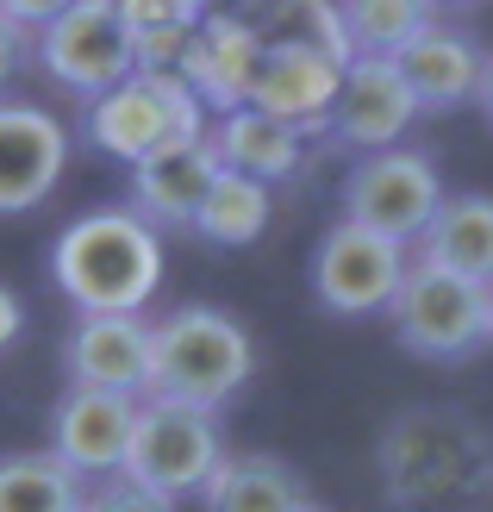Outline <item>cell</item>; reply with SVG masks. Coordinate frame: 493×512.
<instances>
[{
    "mask_svg": "<svg viewBox=\"0 0 493 512\" xmlns=\"http://www.w3.org/2000/svg\"><path fill=\"white\" fill-rule=\"evenodd\" d=\"M50 281L82 306V319H144V300L163 281V238L132 207L82 213L50 244Z\"/></svg>",
    "mask_w": 493,
    "mask_h": 512,
    "instance_id": "obj_1",
    "label": "cell"
},
{
    "mask_svg": "<svg viewBox=\"0 0 493 512\" xmlns=\"http://www.w3.org/2000/svg\"><path fill=\"white\" fill-rule=\"evenodd\" d=\"M250 369H256L250 331L231 313H219V306H175L169 319H157V338H150V400L219 413L250 381Z\"/></svg>",
    "mask_w": 493,
    "mask_h": 512,
    "instance_id": "obj_2",
    "label": "cell"
},
{
    "mask_svg": "<svg viewBox=\"0 0 493 512\" xmlns=\"http://www.w3.org/2000/svg\"><path fill=\"white\" fill-rule=\"evenodd\" d=\"M213 138L206 132V107L194 100V88L181 82V75H132V82H119L113 94L88 100V144L107 150L119 163H150L163 157V150H181V144H200Z\"/></svg>",
    "mask_w": 493,
    "mask_h": 512,
    "instance_id": "obj_3",
    "label": "cell"
},
{
    "mask_svg": "<svg viewBox=\"0 0 493 512\" xmlns=\"http://www.w3.org/2000/svg\"><path fill=\"white\" fill-rule=\"evenodd\" d=\"M219 463H225V438H219L213 413L169 406V400H138L125 481H138L157 500H181V494H206V481L219 475Z\"/></svg>",
    "mask_w": 493,
    "mask_h": 512,
    "instance_id": "obj_4",
    "label": "cell"
},
{
    "mask_svg": "<svg viewBox=\"0 0 493 512\" xmlns=\"http://www.w3.org/2000/svg\"><path fill=\"white\" fill-rule=\"evenodd\" d=\"M387 319H394V338L412 356H425V363H456V356L487 344V288L412 256L406 275H400V294L387 306Z\"/></svg>",
    "mask_w": 493,
    "mask_h": 512,
    "instance_id": "obj_5",
    "label": "cell"
},
{
    "mask_svg": "<svg viewBox=\"0 0 493 512\" xmlns=\"http://www.w3.org/2000/svg\"><path fill=\"white\" fill-rule=\"evenodd\" d=\"M38 50V69L50 75L57 88L100 100L113 94L119 82H132L138 63H132V44H125V19L107 0H75V7H50V19L32 32Z\"/></svg>",
    "mask_w": 493,
    "mask_h": 512,
    "instance_id": "obj_6",
    "label": "cell"
},
{
    "mask_svg": "<svg viewBox=\"0 0 493 512\" xmlns=\"http://www.w3.org/2000/svg\"><path fill=\"white\" fill-rule=\"evenodd\" d=\"M444 207V175L425 150H375L344 175V219L362 232H381L394 244H419L425 225Z\"/></svg>",
    "mask_w": 493,
    "mask_h": 512,
    "instance_id": "obj_7",
    "label": "cell"
},
{
    "mask_svg": "<svg viewBox=\"0 0 493 512\" xmlns=\"http://www.w3.org/2000/svg\"><path fill=\"white\" fill-rule=\"evenodd\" d=\"M406 263H412L406 244L337 219L331 232L319 238V250H313V294H319L325 313L369 319V313H387V306H394Z\"/></svg>",
    "mask_w": 493,
    "mask_h": 512,
    "instance_id": "obj_8",
    "label": "cell"
},
{
    "mask_svg": "<svg viewBox=\"0 0 493 512\" xmlns=\"http://www.w3.org/2000/svg\"><path fill=\"white\" fill-rule=\"evenodd\" d=\"M132 431H138V400H125V394L69 388L57 406H50V456H57L75 481L125 475Z\"/></svg>",
    "mask_w": 493,
    "mask_h": 512,
    "instance_id": "obj_9",
    "label": "cell"
},
{
    "mask_svg": "<svg viewBox=\"0 0 493 512\" xmlns=\"http://www.w3.org/2000/svg\"><path fill=\"white\" fill-rule=\"evenodd\" d=\"M69 169V132L32 100L0 94V213H32Z\"/></svg>",
    "mask_w": 493,
    "mask_h": 512,
    "instance_id": "obj_10",
    "label": "cell"
},
{
    "mask_svg": "<svg viewBox=\"0 0 493 512\" xmlns=\"http://www.w3.org/2000/svg\"><path fill=\"white\" fill-rule=\"evenodd\" d=\"M256 63H263V38L244 13H206L194 44L181 50V82L194 88V100L206 113H244L250 107V82H256Z\"/></svg>",
    "mask_w": 493,
    "mask_h": 512,
    "instance_id": "obj_11",
    "label": "cell"
},
{
    "mask_svg": "<svg viewBox=\"0 0 493 512\" xmlns=\"http://www.w3.org/2000/svg\"><path fill=\"white\" fill-rule=\"evenodd\" d=\"M344 69L350 63L325 57L313 44H263V63H256V82H250V107L281 119V125H300V132H319V125H331Z\"/></svg>",
    "mask_w": 493,
    "mask_h": 512,
    "instance_id": "obj_12",
    "label": "cell"
},
{
    "mask_svg": "<svg viewBox=\"0 0 493 512\" xmlns=\"http://www.w3.org/2000/svg\"><path fill=\"white\" fill-rule=\"evenodd\" d=\"M419 119V100L400 82L394 63L381 57H362L344 69V88H337V107H331V138L375 157V150H394L406 138V125Z\"/></svg>",
    "mask_w": 493,
    "mask_h": 512,
    "instance_id": "obj_13",
    "label": "cell"
},
{
    "mask_svg": "<svg viewBox=\"0 0 493 512\" xmlns=\"http://www.w3.org/2000/svg\"><path fill=\"white\" fill-rule=\"evenodd\" d=\"M150 338H157V325L144 319H75V331L63 338L69 388L125 394V400L150 394Z\"/></svg>",
    "mask_w": 493,
    "mask_h": 512,
    "instance_id": "obj_14",
    "label": "cell"
},
{
    "mask_svg": "<svg viewBox=\"0 0 493 512\" xmlns=\"http://www.w3.org/2000/svg\"><path fill=\"white\" fill-rule=\"evenodd\" d=\"M394 69L412 88V100H419V113H450V107H462V100L481 94L487 50L469 32H456L450 19H431L425 32L394 57Z\"/></svg>",
    "mask_w": 493,
    "mask_h": 512,
    "instance_id": "obj_15",
    "label": "cell"
},
{
    "mask_svg": "<svg viewBox=\"0 0 493 512\" xmlns=\"http://www.w3.org/2000/svg\"><path fill=\"white\" fill-rule=\"evenodd\" d=\"M219 150L213 138L200 144H181V150H163V157H150L132 169V213L157 232V225H194L206 194L219 182Z\"/></svg>",
    "mask_w": 493,
    "mask_h": 512,
    "instance_id": "obj_16",
    "label": "cell"
},
{
    "mask_svg": "<svg viewBox=\"0 0 493 512\" xmlns=\"http://www.w3.org/2000/svg\"><path fill=\"white\" fill-rule=\"evenodd\" d=\"M419 263L493 288V194H444V207L419 238Z\"/></svg>",
    "mask_w": 493,
    "mask_h": 512,
    "instance_id": "obj_17",
    "label": "cell"
},
{
    "mask_svg": "<svg viewBox=\"0 0 493 512\" xmlns=\"http://www.w3.org/2000/svg\"><path fill=\"white\" fill-rule=\"evenodd\" d=\"M306 506H313V494H306L300 469L269 450L225 456L200 494V512H306Z\"/></svg>",
    "mask_w": 493,
    "mask_h": 512,
    "instance_id": "obj_18",
    "label": "cell"
},
{
    "mask_svg": "<svg viewBox=\"0 0 493 512\" xmlns=\"http://www.w3.org/2000/svg\"><path fill=\"white\" fill-rule=\"evenodd\" d=\"M213 150H219V163L231 175H250V182L269 188V182H288V175L300 169L306 132H300V125L269 119V113H256V107H244V113H231V119L213 125Z\"/></svg>",
    "mask_w": 493,
    "mask_h": 512,
    "instance_id": "obj_19",
    "label": "cell"
},
{
    "mask_svg": "<svg viewBox=\"0 0 493 512\" xmlns=\"http://www.w3.org/2000/svg\"><path fill=\"white\" fill-rule=\"evenodd\" d=\"M125 19V44H132V63L144 75H169L181 69V50L200 32V0H150V7H119Z\"/></svg>",
    "mask_w": 493,
    "mask_h": 512,
    "instance_id": "obj_20",
    "label": "cell"
},
{
    "mask_svg": "<svg viewBox=\"0 0 493 512\" xmlns=\"http://www.w3.org/2000/svg\"><path fill=\"white\" fill-rule=\"evenodd\" d=\"M88 488L50 450L0 456V512H82Z\"/></svg>",
    "mask_w": 493,
    "mask_h": 512,
    "instance_id": "obj_21",
    "label": "cell"
},
{
    "mask_svg": "<svg viewBox=\"0 0 493 512\" xmlns=\"http://www.w3.org/2000/svg\"><path fill=\"white\" fill-rule=\"evenodd\" d=\"M269 213H275V194L263 182L219 169V182H213V194H206L194 232L206 244H219V250H238V244H256V238L269 232Z\"/></svg>",
    "mask_w": 493,
    "mask_h": 512,
    "instance_id": "obj_22",
    "label": "cell"
},
{
    "mask_svg": "<svg viewBox=\"0 0 493 512\" xmlns=\"http://www.w3.org/2000/svg\"><path fill=\"white\" fill-rule=\"evenodd\" d=\"M431 19L437 13L431 7H412V0H350V7H337V25H344V44H350V63H362V57L394 63Z\"/></svg>",
    "mask_w": 493,
    "mask_h": 512,
    "instance_id": "obj_23",
    "label": "cell"
},
{
    "mask_svg": "<svg viewBox=\"0 0 493 512\" xmlns=\"http://www.w3.org/2000/svg\"><path fill=\"white\" fill-rule=\"evenodd\" d=\"M50 7H0V88L19 75L25 44H32V25H44Z\"/></svg>",
    "mask_w": 493,
    "mask_h": 512,
    "instance_id": "obj_24",
    "label": "cell"
},
{
    "mask_svg": "<svg viewBox=\"0 0 493 512\" xmlns=\"http://www.w3.org/2000/svg\"><path fill=\"white\" fill-rule=\"evenodd\" d=\"M82 512H175V500H157V494H144L138 481L113 475V481H94V488H88Z\"/></svg>",
    "mask_w": 493,
    "mask_h": 512,
    "instance_id": "obj_25",
    "label": "cell"
},
{
    "mask_svg": "<svg viewBox=\"0 0 493 512\" xmlns=\"http://www.w3.org/2000/svg\"><path fill=\"white\" fill-rule=\"evenodd\" d=\"M19 331H25V306H19V294L7 288V281H0V350H7Z\"/></svg>",
    "mask_w": 493,
    "mask_h": 512,
    "instance_id": "obj_26",
    "label": "cell"
},
{
    "mask_svg": "<svg viewBox=\"0 0 493 512\" xmlns=\"http://www.w3.org/2000/svg\"><path fill=\"white\" fill-rule=\"evenodd\" d=\"M475 100H481V113L493 119V50H487V69H481V94Z\"/></svg>",
    "mask_w": 493,
    "mask_h": 512,
    "instance_id": "obj_27",
    "label": "cell"
},
{
    "mask_svg": "<svg viewBox=\"0 0 493 512\" xmlns=\"http://www.w3.org/2000/svg\"><path fill=\"white\" fill-rule=\"evenodd\" d=\"M487 344H493V288H487Z\"/></svg>",
    "mask_w": 493,
    "mask_h": 512,
    "instance_id": "obj_28",
    "label": "cell"
},
{
    "mask_svg": "<svg viewBox=\"0 0 493 512\" xmlns=\"http://www.w3.org/2000/svg\"><path fill=\"white\" fill-rule=\"evenodd\" d=\"M306 512H331V506H306Z\"/></svg>",
    "mask_w": 493,
    "mask_h": 512,
    "instance_id": "obj_29",
    "label": "cell"
}]
</instances>
